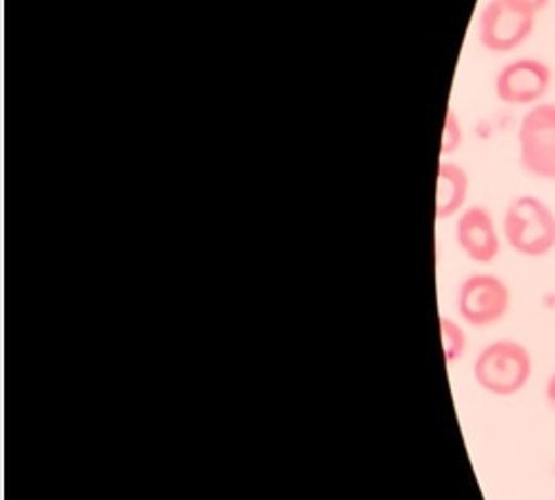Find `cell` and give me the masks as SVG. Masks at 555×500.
Masks as SVG:
<instances>
[{
    "label": "cell",
    "instance_id": "7",
    "mask_svg": "<svg viewBox=\"0 0 555 500\" xmlns=\"http://www.w3.org/2000/svg\"><path fill=\"white\" fill-rule=\"evenodd\" d=\"M455 241L472 262L489 265L500 256L504 239L493 214L482 205H472L455 220Z\"/></svg>",
    "mask_w": 555,
    "mask_h": 500
},
{
    "label": "cell",
    "instance_id": "4",
    "mask_svg": "<svg viewBox=\"0 0 555 500\" xmlns=\"http://www.w3.org/2000/svg\"><path fill=\"white\" fill-rule=\"evenodd\" d=\"M535 18V12L514 0H489L478 18V40L491 54H508L531 38Z\"/></svg>",
    "mask_w": 555,
    "mask_h": 500
},
{
    "label": "cell",
    "instance_id": "6",
    "mask_svg": "<svg viewBox=\"0 0 555 500\" xmlns=\"http://www.w3.org/2000/svg\"><path fill=\"white\" fill-rule=\"evenodd\" d=\"M553 85L551 67L540 59H516L495 76V97L504 105L533 107L542 103Z\"/></svg>",
    "mask_w": 555,
    "mask_h": 500
},
{
    "label": "cell",
    "instance_id": "11",
    "mask_svg": "<svg viewBox=\"0 0 555 500\" xmlns=\"http://www.w3.org/2000/svg\"><path fill=\"white\" fill-rule=\"evenodd\" d=\"M544 398H546V405L551 407V412L555 414V370L548 374L546 379V385H544Z\"/></svg>",
    "mask_w": 555,
    "mask_h": 500
},
{
    "label": "cell",
    "instance_id": "2",
    "mask_svg": "<svg viewBox=\"0 0 555 500\" xmlns=\"http://www.w3.org/2000/svg\"><path fill=\"white\" fill-rule=\"evenodd\" d=\"M502 239L525 258H544L555 249V211L538 196H518L502 216Z\"/></svg>",
    "mask_w": 555,
    "mask_h": 500
},
{
    "label": "cell",
    "instance_id": "9",
    "mask_svg": "<svg viewBox=\"0 0 555 500\" xmlns=\"http://www.w3.org/2000/svg\"><path fill=\"white\" fill-rule=\"evenodd\" d=\"M440 336H442V351L447 366H455V362L465 356L467 351V332L460 323H455L449 316H440Z\"/></svg>",
    "mask_w": 555,
    "mask_h": 500
},
{
    "label": "cell",
    "instance_id": "8",
    "mask_svg": "<svg viewBox=\"0 0 555 500\" xmlns=\"http://www.w3.org/2000/svg\"><path fill=\"white\" fill-rule=\"evenodd\" d=\"M469 174L467 169L457 165L442 161L438 167V185H436V218L447 220L453 216H460L467 209V198H469Z\"/></svg>",
    "mask_w": 555,
    "mask_h": 500
},
{
    "label": "cell",
    "instance_id": "10",
    "mask_svg": "<svg viewBox=\"0 0 555 500\" xmlns=\"http://www.w3.org/2000/svg\"><path fill=\"white\" fill-rule=\"evenodd\" d=\"M462 145V125L455 116V112L449 107L447 110V118H444V129H442V148L440 154L449 156L453 152H457Z\"/></svg>",
    "mask_w": 555,
    "mask_h": 500
},
{
    "label": "cell",
    "instance_id": "13",
    "mask_svg": "<svg viewBox=\"0 0 555 500\" xmlns=\"http://www.w3.org/2000/svg\"><path fill=\"white\" fill-rule=\"evenodd\" d=\"M553 476H555V465H553Z\"/></svg>",
    "mask_w": 555,
    "mask_h": 500
},
{
    "label": "cell",
    "instance_id": "12",
    "mask_svg": "<svg viewBox=\"0 0 555 500\" xmlns=\"http://www.w3.org/2000/svg\"><path fill=\"white\" fill-rule=\"evenodd\" d=\"M514 3H518V5H522V8H527V10H531V12H535V14H540L551 0H514Z\"/></svg>",
    "mask_w": 555,
    "mask_h": 500
},
{
    "label": "cell",
    "instance_id": "1",
    "mask_svg": "<svg viewBox=\"0 0 555 500\" xmlns=\"http://www.w3.org/2000/svg\"><path fill=\"white\" fill-rule=\"evenodd\" d=\"M533 376V356L527 345L514 338H498L485 345L474 360V381L498 398L520 394Z\"/></svg>",
    "mask_w": 555,
    "mask_h": 500
},
{
    "label": "cell",
    "instance_id": "3",
    "mask_svg": "<svg viewBox=\"0 0 555 500\" xmlns=\"http://www.w3.org/2000/svg\"><path fill=\"white\" fill-rule=\"evenodd\" d=\"M520 167L546 183H555V103L529 107L518 125Z\"/></svg>",
    "mask_w": 555,
    "mask_h": 500
},
{
    "label": "cell",
    "instance_id": "5",
    "mask_svg": "<svg viewBox=\"0 0 555 500\" xmlns=\"http://www.w3.org/2000/svg\"><path fill=\"white\" fill-rule=\"evenodd\" d=\"M457 313L469 328L498 325L512 309V290L495 274H472L457 287Z\"/></svg>",
    "mask_w": 555,
    "mask_h": 500
}]
</instances>
